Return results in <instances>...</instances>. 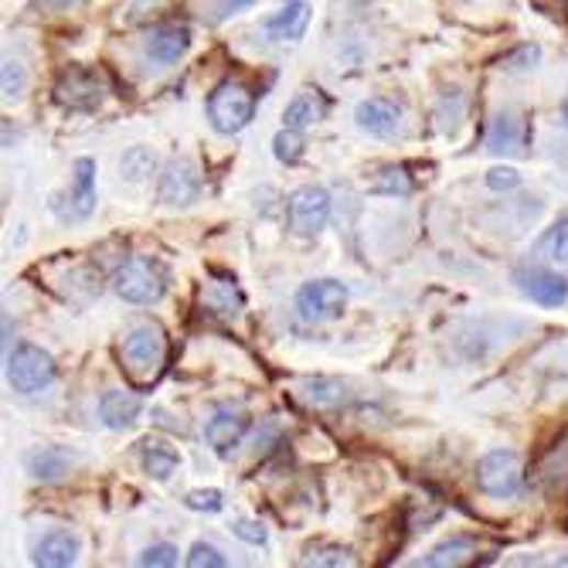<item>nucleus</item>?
I'll return each instance as SVG.
<instances>
[{"mask_svg":"<svg viewBox=\"0 0 568 568\" xmlns=\"http://www.w3.org/2000/svg\"><path fill=\"white\" fill-rule=\"evenodd\" d=\"M120 361L133 385H151L167 361V334L160 324H136L120 341Z\"/></svg>","mask_w":568,"mask_h":568,"instance_id":"f257e3e1","label":"nucleus"},{"mask_svg":"<svg viewBox=\"0 0 568 568\" xmlns=\"http://www.w3.org/2000/svg\"><path fill=\"white\" fill-rule=\"evenodd\" d=\"M113 293L133 307H154L167 293V272L151 256H130L113 272Z\"/></svg>","mask_w":568,"mask_h":568,"instance_id":"f03ea898","label":"nucleus"},{"mask_svg":"<svg viewBox=\"0 0 568 568\" xmlns=\"http://www.w3.org/2000/svg\"><path fill=\"white\" fill-rule=\"evenodd\" d=\"M256 116V96L248 92V86L235 82V79H225L211 89L208 96V120L219 133L232 136V133H242L248 123Z\"/></svg>","mask_w":568,"mask_h":568,"instance_id":"7ed1b4c3","label":"nucleus"},{"mask_svg":"<svg viewBox=\"0 0 568 568\" xmlns=\"http://www.w3.org/2000/svg\"><path fill=\"white\" fill-rule=\"evenodd\" d=\"M8 381L21 396L45 392V388L55 381V358L38 344H18L8 354Z\"/></svg>","mask_w":568,"mask_h":568,"instance_id":"20e7f679","label":"nucleus"},{"mask_svg":"<svg viewBox=\"0 0 568 568\" xmlns=\"http://www.w3.org/2000/svg\"><path fill=\"white\" fill-rule=\"evenodd\" d=\"M477 487L487 497H517L524 487V474H521V456L514 449H490L477 459Z\"/></svg>","mask_w":568,"mask_h":568,"instance_id":"39448f33","label":"nucleus"},{"mask_svg":"<svg viewBox=\"0 0 568 568\" xmlns=\"http://www.w3.org/2000/svg\"><path fill=\"white\" fill-rule=\"evenodd\" d=\"M347 307V287L337 279H310L297 290V313L307 324L337 321Z\"/></svg>","mask_w":568,"mask_h":568,"instance_id":"423d86ee","label":"nucleus"},{"mask_svg":"<svg viewBox=\"0 0 568 568\" xmlns=\"http://www.w3.org/2000/svg\"><path fill=\"white\" fill-rule=\"evenodd\" d=\"M287 222L293 235H316L331 222V194L321 185H303L287 201Z\"/></svg>","mask_w":568,"mask_h":568,"instance_id":"0eeeda50","label":"nucleus"},{"mask_svg":"<svg viewBox=\"0 0 568 568\" xmlns=\"http://www.w3.org/2000/svg\"><path fill=\"white\" fill-rule=\"evenodd\" d=\"M52 92H55V102L73 113H96L105 99V86L99 82V76L92 68H79V65L65 68Z\"/></svg>","mask_w":568,"mask_h":568,"instance_id":"6e6552de","label":"nucleus"},{"mask_svg":"<svg viewBox=\"0 0 568 568\" xmlns=\"http://www.w3.org/2000/svg\"><path fill=\"white\" fill-rule=\"evenodd\" d=\"M201 198V174L191 160L174 157L164 164L160 177H157V201L167 208H185L194 204Z\"/></svg>","mask_w":568,"mask_h":568,"instance_id":"1a4fd4ad","label":"nucleus"},{"mask_svg":"<svg viewBox=\"0 0 568 568\" xmlns=\"http://www.w3.org/2000/svg\"><path fill=\"white\" fill-rule=\"evenodd\" d=\"M531 147V123L521 113H501L493 116L487 130V151L493 157H527Z\"/></svg>","mask_w":568,"mask_h":568,"instance_id":"9d476101","label":"nucleus"},{"mask_svg":"<svg viewBox=\"0 0 568 568\" xmlns=\"http://www.w3.org/2000/svg\"><path fill=\"white\" fill-rule=\"evenodd\" d=\"M358 126L375 136V140H396L402 133V110L392 99H361L358 110H354Z\"/></svg>","mask_w":568,"mask_h":568,"instance_id":"9b49d317","label":"nucleus"},{"mask_svg":"<svg viewBox=\"0 0 568 568\" xmlns=\"http://www.w3.org/2000/svg\"><path fill=\"white\" fill-rule=\"evenodd\" d=\"M96 211V160L79 157L73 167V191H68V208H62L58 215L65 222H82Z\"/></svg>","mask_w":568,"mask_h":568,"instance_id":"f8f14e48","label":"nucleus"},{"mask_svg":"<svg viewBox=\"0 0 568 568\" xmlns=\"http://www.w3.org/2000/svg\"><path fill=\"white\" fill-rule=\"evenodd\" d=\"M191 48V27L188 24H160L147 31L144 52L154 65H174L181 62Z\"/></svg>","mask_w":568,"mask_h":568,"instance_id":"ddd939ff","label":"nucleus"},{"mask_svg":"<svg viewBox=\"0 0 568 568\" xmlns=\"http://www.w3.org/2000/svg\"><path fill=\"white\" fill-rule=\"evenodd\" d=\"M245 433H248V415L245 412L219 409L204 422V443L219 456H232V449L245 439Z\"/></svg>","mask_w":568,"mask_h":568,"instance_id":"4468645a","label":"nucleus"},{"mask_svg":"<svg viewBox=\"0 0 568 568\" xmlns=\"http://www.w3.org/2000/svg\"><path fill=\"white\" fill-rule=\"evenodd\" d=\"M31 561L42 565V568H68L79 561V538L68 535L65 527H55L48 535H42L34 542V552H31Z\"/></svg>","mask_w":568,"mask_h":568,"instance_id":"2eb2a0df","label":"nucleus"},{"mask_svg":"<svg viewBox=\"0 0 568 568\" xmlns=\"http://www.w3.org/2000/svg\"><path fill=\"white\" fill-rule=\"evenodd\" d=\"M517 282H521L524 297H531L538 307H561L568 300V279L552 269L517 272Z\"/></svg>","mask_w":568,"mask_h":568,"instance_id":"dca6fc26","label":"nucleus"},{"mask_svg":"<svg viewBox=\"0 0 568 568\" xmlns=\"http://www.w3.org/2000/svg\"><path fill=\"white\" fill-rule=\"evenodd\" d=\"M140 409H144V402H140V396L126 392V388H110V392H102L99 399V419L110 425V430H130Z\"/></svg>","mask_w":568,"mask_h":568,"instance_id":"f3484780","label":"nucleus"},{"mask_svg":"<svg viewBox=\"0 0 568 568\" xmlns=\"http://www.w3.org/2000/svg\"><path fill=\"white\" fill-rule=\"evenodd\" d=\"M310 27V4L307 0H287V8L266 21V34L276 42H300Z\"/></svg>","mask_w":568,"mask_h":568,"instance_id":"a211bd4d","label":"nucleus"},{"mask_svg":"<svg viewBox=\"0 0 568 568\" xmlns=\"http://www.w3.org/2000/svg\"><path fill=\"white\" fill-rule=\"evenodd\" d=\"M24 470L42 480V483H52V480H62L68 470H73V453H65L62 446H42V449H31L24 456Z\"/></svg>","mask_w":568,"mask_h":568,"instance_id":"6ab92c4d","label":"nucleus"},{"mask_svg":"<svg viewBox=\"0 0 568 568\" xmlns=\"http://www.w3.org/2000/svg\"><path fill=\"white\" fill-rule=\"evenodd\" d=\"M140 464L154 480H170L174 470L181 467V453H177L167 439H144L140 443Z\"/></svg>","mask_w":568,"mask_h":568,"instance_id":"aec40b11","label":"nucleus"},{"mask_svg":"<svg viewBox=\"0 0 568 568\" xmlns=\"http://www.w3.org/2000/svg\"><path fill=\"white\" fill-rule=\"evenodd\" d=\"M327 116V99L321 92H297L290 105L282 110V126L290 130H307Z\"/></svg>","mask_w":568,"mask_h":568,"instance_id":"412c9836","label":"nucleus"},{"mask_svg":"<svg viewBox=\"0 0 568 568\" xmlns=\"http://www.w3.org/2000/svg\"><path fill=\"white\" fill-rule=\"evenodd\" d=\"M470 555H474V538L470 535H453V538L439 542L419 565H425V568H456V565H467Z\"/></svg>","mask_w":568,"mask_h":568,"instance_id":"4be33fe9","label":"nucleus"},{"mask_svg":"<svg viewBox=\"0 0 568 568\" xmlns=\"http://www.w3.org/2000/svg\"><path fill=\"white\" fill-rule=\"evenodd\" d=\"M300 396L313 409H337L347 402V385L337 378H310V381H303Z\"/></svg>","mask_w":568,"mask_h":568,"instance_id":"5701e85b","label":"nucleus"},{"mask_svg":"<svg viewBox=\"0 0 568 568\" xmlns=\"http://www.w3.org/2000/svg\"><path fill=\"white\" fill-rule=\"evenodd\" d=\"M354 561H358L354 552L344 545H334V542H316L300 558V565H313V568H350Z\"/></svg>","mask_w":568,"mask_h":568,"instance_id":"b1692460","label":"nucleus"},{"mask_svg":"<svg viewBox=\"0 0 568 568\" xmlns=\"http://www.w3.org/2000/svg\"><path fill=\"white\" fill-rule=\"evenodd\" d=\"M538 256L555 263V266H568V219L555 222L542 238H538Z\"/></svg>","mask_w":568,"mask_h":568,"instance_id":"393cba45","label":"nucleus"},{"mask_svg":"<svg viewBox=\"0 0 568 568\" xmlns=\"http://www.w3.org/2000/svg\"><path fill=\"white\" fill-rule=\"evenodd\" d=\"M307 144H303V130H290V126H282L276 136H272V154L279 164H297L303 157Z\"/></svg>","mask_w":568,"mask_h":568,"instance_id":"a878e982","label":"nucleus"},{"mask_svg":"<svg viewBox=\"0 0 568 568\" xmlns=\"http://www.w3.org/2000/svg\"><path fill=\"white\" fill-rule=\"evenodd\" d=\"M154 154L147 147H133L123 160H120V174L126 177V181H147V177L154 174Z\"/></svg>","mask_w":568,"mask_h":568,"instance_id":"bb28decb","label":"nucleus"},{"mask_svg":"<svg viewBox=\"0 0 568 568\" xmlns=\"http://www.w3.org/2000/svg\"><path fill=\"white\" fill-rule=\"evenodd\" d=\"M177 561H181V552H177V545H170V542H157L140 552V558H136V565H144V568H174Z\"/></svg>","mask_w":568,"mask_h":568,"instance_id":"cd10ccee","label":"nucleus"},{"mask_svg":"<svg viewBox=\"0 0 568 568\" xmlns=\"http://www.w3.org/2000/svg\"><path fill=\"white\" fill-rule=\"evenodd\" d=\"M0 86H4V99H18L27 86V76H24V65L18 58H4V73H0Z\"/></svg>","mask_w":568,"mask_h":568,"instance_id":"c85d7f7f","label":"nucleus"},{"mask_svg":"<svg viewBox=\"0 0 568 568\" xmlns=\"http://www.w3.org/2000/svg\"><path fill=\"white\" fill-rule=\"evenodd\" d=\"M185 565H188V568H225V565H229V558H225L215 545L198 542V545H191V552H188Z\"/></svg>","mask_w":568,"mask_h":568,"instance_id":"c756f323","label":"nucleus"},{"mask_svg":"<svg viewBox=\"0 0 568 568\" xmlns=\"http://www.w3.org/2000/svg\"><path fill=\"white\" fill-rule=\"evenodd\" d=\"M185 504H188L191 511H204V514H219V511L225 508V497H222V490H215V487H208V490H191V493L185 497Z\"/></svg>","mask_w":568,"mask_h":568,"instance_id":"7c9ffc66","label":"nucleus"},{"mask_svg":"<svg viewBox=\"0 0 568 568\" xmlns=\"http://www.w3.org/2000/svg\"><path fill=\"white\" fill-rule=\"evenodd\" d=\"M521 185V174L514 167H490L487 170V188L490 191H514Z\"/></svg>","mask_w":568,"mask_h":568,"instance_id":"2f4dec72","label":"nucleus"},{"mask_svg":"<svg viewBox=\"0 0 568 568\" xmlns=\"http://www.w3.org/2000/svg\"><path fill=\"white\" fill-rule=\"evenodd\" d=\"M378 191H388V194H409V191H412V181L405 177V167L385 170V177L378 181Z\"/></svg>","mask_w":568,"mask_h":568,"instance_id":"473e14b6","label":"nucleus"},{"mask_svg":"<svg viewBox=\"0 0 568 568\" xmlns=\"http://www.w3.org/2000/svg\"><path fill=\"white\" fill-rule=\"evenodd\" d=\"M232 531H235V538H242L248 545H266V538H269L259 521H235Z\"/></svg>","mask_w":568,"mask_h":568,"instance_id":"72a5a7b5","label":"nucleus"},{"mask_svg":"<svg viewBox=\"0 0 568 568\" xmlns=\"http://www.w3.org/2000/svg\"><path fill=\"white\" fill-rule=\"evenodd\" d=\"M538 58H542L538 45H521V48L508 58V68H535Z\"/></svg>","mask_w":568,"mask_h":568,"instance_id":"f704fd0d","label":"nucleus"},{"mask_svg":"<svg viewBox=\"0 0 568 568\" xmlns=\"http://www.w3.org/2000/svg\"><path fill=\"white\" fill-rule=\"evenodd\" d=\"M248 4H253V0H219L222 14H235V11H242V8H248Z\"/></svg>","mask_w":568,"mask_h":568,"instance_id":"c9c22d12","label":"nucleus"},{"mask_svg":"<svg viewBox=\"0 0 568 568\" xmlns=\"http://www.w3.org/2000/svg\"><path fill=\"white\" fill-rule=\"evenodd\" d=\"M561 120H565V126H568V96H565V102H561Z\"/></svg>","mask_w":568,"mask_h":568,"instance_id":"e433bc0d","label":"nucleus"},{"mask_svg":"<svg viewBox=\"0 0 568 568\" xmlns=\"http://www.w3.org/2000/svg\"><path fill=\"white\" fill-rule=\"evenodd\" d=\"M555 565H561V568H565V565H568V558H558V561H555Z\"/></svg>","mask_w":568,"mask_h":568,"instance_id":"4c0bfd02","label":"nucleus"}]
</instances>
